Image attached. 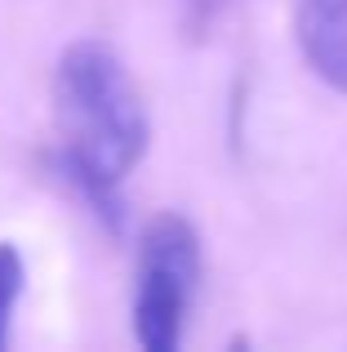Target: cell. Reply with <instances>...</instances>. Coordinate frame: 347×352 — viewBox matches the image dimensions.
<instances>
[{"mask_svg": "<svg viewBox=\"0 0 347 352\" xmlns=\"http://www.w3.org/2000/svg\"><path fill=\"white\" fill-rule=\"evenodd\" d=\"M53 120L62 174L107 210L152 143L143 89L112 45L76 41L62 50L53 67Z\"/></svg>", "mask_w": 347, "mask_h": 352, "instance_id": "obj_1", "label": "cell"}, {"mask_svg": "<svg viewBox=\"0 0 347 352\" xmlns=\"http://www.w3.org/2000/svg\"><path fill=\"white\" fill-rule=\"evenodd\" d=\"M200 285V236L182 214H156L143 228L134 267V335L147 352H174Z\"/></svg>", "mask_w": 347, "mask_h": 352, "instance_id": "obj_2", "label": "cell"}, {"mask_svg": "<svg viewBox=\"0 0 347 352\" xmlns=\"http://www.w3.org/2000/svg\"><path fill=\"white\" fill-rule=\"evenodd\" d=\"M294 36L307 67L347 94V0H294Z\"/></svg>", "mask_w": 347, "mask_h": 352, "instance_id": "obj_3", "label": "cell"}, {"mask_svg": "<svg viewBox=\"0 0 347 352\" xmlns=\"http://www.w3.org/2000/svg\"><path fill=\"white\" fill-rule=\"evenodd\" d=\"M23 254H18L9 241H0V348L9 339V321H14V308L23 299Z\"/></svg>", "mask_w": 347, "mask_h": 352, "instance_id": "obj_4", "label": "cell"}, {"mask_svg": "<svg viewBox=\"0 0 347 352\" xmlns=\"http://www.w3.org/2000/svg\"><path fill=\"white\" fill-rule=\"evenodd\" d=\"M182 5V27H187V36H209L214 32V23L223 18V9H227V0H178Z\"/></svg>", "mask_w": 347, "mask_h": 352, "instance_id": "obj_5", "label": "cell"}]
</instances>
